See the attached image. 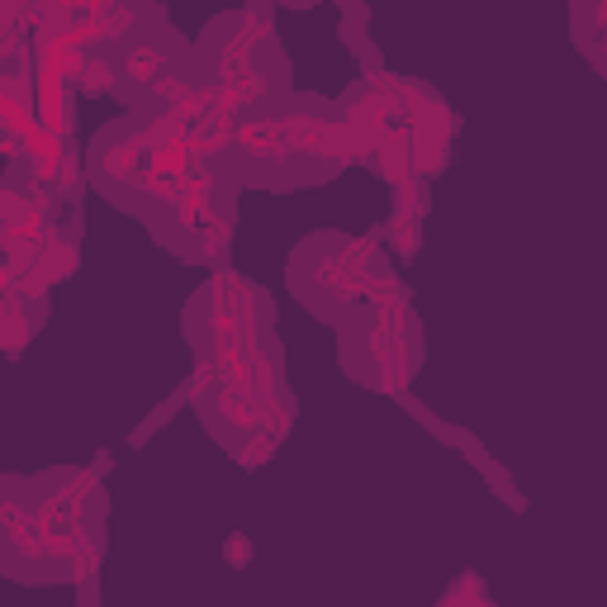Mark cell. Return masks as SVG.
I'll list each match as a JSON object with an SVG mask.
<instances>
[{
    "label": "cell",
    "instance_id": "obj_1",
    "mask_svg": "<svg viewBox=\"0 0 607 607\" xmlns=\"http://www.w3.org/2000/svg\"><path fill=\"white\" fill-rule=\"evenodd\" d=\"M123 77H133L138 86H162L171 77L167 52L157 48V43H133L129 48V62H123Z\"/></svg>",
    "mask_w": 607,
    "mask_h": 607
}]
</instances>
